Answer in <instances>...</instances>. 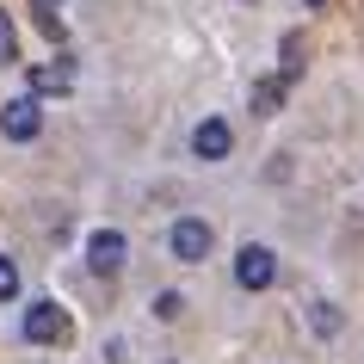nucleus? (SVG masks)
Wrapping results in <instances>:
<instances>
[{
	"mask_svg": "<svg viewBox=\"0 0 364 364\" xmlns=\"http://www.w3.org/2000/svg\"><path fill=\"white\" fill-rule=\"evenodd\" d=\"M167 247H173V259L198 266V259H210L216 235H210V223H204V216H179V223H173V235H167Z\"/></svg>",
	"mask_w": 364,
	"mask_h": 364,
	"instance_id": "1",
	"label": "nucleus"
},
{
	"mask_svg": "<svg viewBox=\"0 0 364 364\" xmlns=\"http://www.w3.org/2000/svg\"><path fill=\"white\" fill-rule=\"evenodd\" d=\"M272 278H278V253H272V247L247 241V247L235 253V284H241V290H266Z\"/></svg>",
	"mask_w": 364,
	"mask_h": 364,
	"instance_id": "2",
	"label": "nucleus"
},
{
	"mask_svg": "<svg viewBox=\"0 0 364 364\" xmlns=\"http://www.w3.org/2000/svg\"><path fill=\"white\" fill-rule=\"evenodd\" d=\"M25 340H31V346H62V340H68V315H62V303H31V309H25Z\"/></svg>",
	"mask_w": 364,
	"mask_h": 364,
	"instance_id": "3",
	"label": "nucleus"
},
{
	"mask_svg": "<svg viewBox=\"0 0 364 364\" xmlns=\"http://www.w3.org/2000/svg\"><path fill=\"white\" fill-rule=\"evenodd\" d=\"M0 130L13 136V142H31V136L43 130V105H38L31 93H25V99H6V112H0Z\"/></svg>",
	"mask_w": 364,
	"mask_h": 364,
	"instance_id": "4",
	"label": "nucleus"
},
{
	"mask_svg": "<svg viewBox=\"0 0 364 364\" xmlns=\"http://www.w3.org/2000/svg\"><path fill=\"white\" fill-rule=\"evenodd\" d=\"M87 266L112 278V272L124 266V235H117V229H93V235H87Z\"/></svg>",
	"mask_w": 364,
	"mask_h": 364,
	"instance_id": "5",
	"label": "nucleus"
},
{
	"mask_svg": "<svg viewBox=\"0 0 364 364\" xmlns=\"http://www.w3.org/2000/svg\"><path fill=\"white\" fill-rule=\"evenodd\" d=\"M229 142H235V136H229V124H223V117H204V124L192 130V149L204 154V161H223V154H229Z\"/></svg>",
	"mask_w": 364,
	"mask_h": 364,
	"instance_id": "6",
	"label": "nucleus"
},
{
	"mask_svg": "<svg viewBox=\"0 0 364 364\" xmlns=\"http://www.w3.org/2000/svg\"><path fill=\"white\" fill-rule=\"evenodd\" d=\"M68 80H75L68 62H43V68H31V93H68Z\"/></svg>",
	"mask_w": 364,
	"mask_h": 364,
	"instance_id": "7",
	"label": "nucleus"
},
{
	"mask_svg": "<svg viewBox=\"0 0 364 364\" xmlns=\"http://www.w3.org/2000/svg\"><path fill=\"white\" fill-rule=\"evenodd\" d=\"M290 80L284 75H266V80H253V112H278V99H284Z\"/></svg>",
	"mask_w": 364,
	"mask_h": 364,
	"instance_id": "8",
	"label": "nucleus"
},
{
	"mask_svg": "<svg viewBox=\"0 0 364 364\" xmlns=\"http://www.w3.org/2000/svg\"><path fill=\"white\" fill-rule=\"evenodd\" d=\"M0 62H19V31L6 19V6H0Z\"/></svg>",
	"mask_w": 364,
	"mask_h": 364,
	"instance_id": "9",
	"label": "nucleus"
},
{
	"mask_svg": "<svg viewBox=\"0 0 364 364\" xmlns=\"http://www.w3.org/2000/svg\"><path fill=\"white\" fill-rule=\"evenodd\" d=\"M13 296H19V266L0 253V303H13Z\"/></svg>",
	"mask_w": 364,
	"mask_h": 364,
	"instance_id": "10",
	"label": "nucleus"
},
{
	"mask_svg": "<svg viewBox=\"0 0 364 364\" xmlns=\"http://www.w3.org/2000/svg\"><path fill=\"white\" fill-rule=\"evenodd\" d=\"M179 309H186L179 290H161V296H154V315H161V321H179Z\"/></svg>",
	"mask_w": 364,
	"mask_h": 364,
	"instance_id": "11",
	"label": "nucleus"
},
{
	"mask_svg": "<svg viewBox=\"0 0 364 364\" xmlns=\"http://www.w3.org/2000/svg\"><path fill=\"white\" fill-rule=\"evenodd\" d=\"M309 321H315V333H333V327H340V309L315 303V309H309Z\"/></svg>",
	"mask_w": 364,
	"mask_h": 364,
	"instance_id": "12",
	"label": "nucleus"
},
{
	"mask_svg": "<svg viewBox=\"0 0 364 364\" xmlns=\"http://www.w3.org/2000/svg\"><path fill=\"white\" fill-rule=\"evenodd\" d=\"M309 6H321V0H309Z\"/></svg>",
	"mask_w": 364,
	"mask_h": 364,
	"instance_id": "13",
	"label": "nucleus"
},
{
	"mask_svg": "<svg viewBox=\"0 0 364 364\" xmlns=\"http://www.w3.org/2000/svg\"><path fill=\"white\" fill-rule=\"evenodd\" d=\"M167 364H173V358H167Z\"/></svg>",
	"mask_w": 364,
	"mask_h": 364,
	"instance_id": "14",
	"label": "nucleus"
}]
</instances>
